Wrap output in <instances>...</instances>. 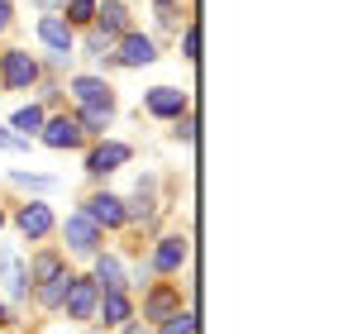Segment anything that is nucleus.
Listing matches in <instances>:
<instances>
[{
	"label": "nucleus",
	"instance_id": "0eeeda50",
	"mask_svg": "<svg viewBox=\"0 0 353 334\" xmlns=\"http://www.w3.org/2000/svg\"><path fill=\"white\" fill-rule=\"evenodd\" d=\"M39 39H43L58 57H72V24H67V19L43 14V19H39Z\"/></svg>",
	"mask_w": 353,
	"mask_h": 334
},
{
	"label": "nucleus",
	"instance_id": "aec40b11",
	"mask_svg": "<svg viewBox=\"0 0 353 334\" xmlns=\"http://www.w3.org/2000/svg\"><path fill=\"white\" fill-rule=\"evenodd\" d=\"M158 334H196V315H191V311H172Z\"/></svg>",
	"mask_w": 353,
	"mask_h": 334
},
{
	"label": "nucleus",
	"instance_id": "f3484780",
	"mask_svg": "<svg viewBox=\"0 0 353 334\" xmlns=\"http://www.w3.org/2000/svg\"><path fill=\"white\" fill-rule=\"evenodd\" d=\"M172 311H181V301H176L172 286H158L153 296H148V320H168Z\"/></svg>",
	"mask_w": 353,
	"mask_h": 334
},
{
	"label": "nucleus",
	"instance_id": "c756f323",
	"mask_svg": "<svg viewBox=\"0 0 353 334\" xmlns=\"http://www.w3.org/2000/svg\"><path fill=\"white\" fill-rule=\"evenodd\" d=\"M39 5H43V10H53V5H62V0H39Z\"/></svg>",
	"mask_w": 353,
	"mask_h": 334
},
{
	"label": "nucleus",
	"instance_id": "c85d7f7f",
	"mask_svg": "<svg viewBox=\"0 0 353 334\" xmlns=\"http://www.w3.org/2000/svg\"><path fill=\"white\" fill-rule=\"evenodd\" d=\"M10 24V0H0V29Z\"/></svg>",
	"mask_w": 353,
	"mask_h": 334
},
{
	"label": "nucleus",
	"instance_id": "4be33fe9",
	"mask_svg": "<svg viewBox=\"0 0 353 334\" xmlns=\"http://www.w3.org/2000/svg\"><path fill=\"white\" fill-rule=\"evenodd\" d=\"M110 115H115V106H86L77 124H86V129H105V124H110Z\"/></svg>",
	"mask_w": 353,
	"mask_h": 334
},
{
	"label": "nucleus",
	"instance_id": "20e7f679",
	"mask_svg": "<svg viewBox=\"0 0 353 334\" xmlns=\"http://www.w3.org/2000/svg\"><path fill=\"white\" fill-rule=\"evenodd\" d=\"M96 244H101V229L86 220V210L81 215H67V248L72 253H96Z\"/></svg>",
	"mask_w": 353,
	"mask_h": 334
},
{
	"label": "nucleus",
	"instance_id": "bb28decb",
	"mask_svg": "<svg viewBox=\"0 0 353 334\" xmlns=\"http://www.w3.org/2000/svg\"><path fill=\"white\" fill-rule=\"evenodd\" d=\"M19 186H48V177H29V172H14Z\"/></svg>",
	"mask_w": 353,
	"mask_h": 334
},
{
	"label": "nucleus",
	"instance_id": "9d476101",
	"mask_svg": "<svg viewBox=\"0 0 353 334\" xmlns=\"http://www.w3.org/2000/svg\"><path fill=\"white\" fill-rule=\"evenodd\" d=\"M43 144H48V148H77V144H81V124L67 119V115H62V119H48V124H43Z\"/></svg>",
	"mask_w": 353,
	"mask_h": 334
},
{
	"label": "nucleus",
	"instance_id": "a878e982",
	"mask_svg": "<svg viewBox=\"0 0 353 334\" xmlns=\"http://www.w3.org/2000/svg\"><path fill=\"white\" fill-rule=\"evenodd\" d=\"M176 139H196V124H191V119H186V115H181V119H176Z\"/></svg>",
	"mask_w": 353,
	"mask_h": 334
},
{
	"label": "nucleus",
	"instance_id": "7c9ffc66",
	"mask_svg": "<svg viewBox=\"0 0 353 334\" xmlns=\"http://www.w3.org/2000/svg\"><path fill=\"white\" fill-rule=\"evenodd\" d=\"M5 320H10V315H5V306H0V325H5Z\"/></svg>",
	"mask_w": 353,
	"mask_h": 334
},
{
	"label": "nucleus",
	"instance_id": "4468645a",
	"mask_svg": "<svg viewBox=\"0 0 353 334\" xmlns=\"http://www.w3.org/2000/svg\"><path fill=\"white\" fill-rule=\"evenodd\" d=\"M0 282L10 286V296H24V291H29V273L19 268V258H14L10 248L0 253Z\"/></svg>",
	"mask_w": 353,
	"mask_h": 334
},
{
	"label": "nucleus",
	"instance_id": "39448f33",
	"mask_svg": "<svg viewBox=\"0 0 353 334\" xmlns=\"http://www.w3.org/2000/svg\"><path fill=\"white\" fill-rule=\"evenodd\" d=\"M86 220H91V224H110V229H115V224H124L129 215H124V201H119V196L101 191V196L86 201Z\"/></svg>",
	"mask_w": 353,
	"mask_h": 334
},
{
	"label": "nucleus",
	"instance_id": "7ed1b4c3",
	"mask_svg": "<svg viewBox=\"0 0 353 334\" xmlns=\"http://www.w3.org/2000/svg\"><path fill=\"white\" fill-rule=\"evenodd\" d=\"M153 57H158L153 39H143V34H124V39H119V53H115L119 67H148Z\"/></svg>",
	"mask_w": 353,
	"mask_h": 334
},
{
	"label": "nucleus",
	"instance_id": "6ab92c4d",
	"mask_svg": "<svg viewBox=\"0 0 353 334\" xmlns=\"http://www.w3.org/2000/svg\"><path fill=\"white\" fill-rule=\"evenodd\" d=\"M67 273H58V277L53 282H43V286H39V301H43V306H62V296H67Z\"/></svg>",
	"mask_w": 353,
	"mask_h": 334
},
{
	"label": "nucleus",
	"instance_id": "f03ea898",
	"mask_svg": "<svg viewBox=\"0 0 353 334\" xmlns=\"http://www.w3.org/2000/svg\"><path fill=\"white\" fill-rule=\"evenodd\" d=\"M34 77H39V62L29 53H5L0 57V86H14V91H24V86H34Z\"/></svg>",
	"mask_w": 353,
	"mask_h": 334
},
{
	"label": "nucleus",
	"instance_id": "5701e85b",
	"mask_svg": "<svg viewBox=\"0 0 353 334\" xmlns=\"http://www.w3.org/2000/svg\"><path fill=\"white\" fill-rule=\"evenodd\" d=\"M91 14H96V0H67V19L72 24H86Z\"/></svg>",
	"mask_w": 353,
	"mask_h": 334
},
{
	"label": "nucleus",
	"instance_id": "b1692460",
	"mask_svg": "<svg viewBox=\"0 0 353 334\" xmlns=\"http://www.w3.org/2000/svg\"><path fill=\"white\" fill-rule=\"evenodd\" d=\"M181 48H186V57H196V53H201V24H191V29L181 34Z\"/></svg>",
	"mask_w": 353,
	"mask_h": 334
},
{
	"label": "nucleus",
	"instance_id": "9b49d317",
	"mask_svg": "<svg viewBox=\"0 0 353 334\" xmlns=\"http://www.w3.org/2000/svg\"><path fill=\"white\" fill-rule=\"evenodd\" d=\"M19 229H24L29 239H43V234L53 229V210H48L43 201H29V206L19 210Z\"/></svg>",
	"mask_w": 353,
	"mask_h": 334
},
{
	"label": "nucleus",
	"instance_id": "412c9836",
	"mask_svg": "<svg viewBox=\"0 0 353 334\" xmlns=\"http://www.w3.org/2000/svg\"><path fill=\"white\" fill-rule=\"evenodd\" d=\"M10 124H14V129H24V134H34V129H43V110H39V106H24V110H14Z\"/></svg>",
	"mask_w": 353,
	"mask_h": 334
},
{
	"label": "nucleus",
	"instance_id": "ddd939ff",
	"mask_svg": "<svg viewBox=\"0 0 353 334\" xmlns=\"http://www.w3.org/2000/svg\"><path fill=\"white\" fill-rule=\"evenodd\" d=\"M181 263H186V239H163V244H158V253H153V268H158V273H176V268H181Z\"/></svg>",
	"mask_w": 353,
	"mask_h": 334
},
{
	"label": "nucleus",
	"instance_id": "dca6fc26",
	"mask_svg": "<svg viewBox=\"0 0 353 334\" xmlns=\"http://www.w3.org/2000/svg\"><path fill=\"white\" fill-rule=\"evenodd\" d=\"M96 286H101V291H124V268H119V258H96Z\"/></svg>",
	"mask_w": 353,
	"mask_h": 334
},
{
	"label": "nucleus",
	"instance_id": "a211bd4d",
	"mask_svg": "<svg viewBox=\"0 0 353 334\" xmlns=\"http://www.w3.org/2000/svg\"><path fill=\"white\" fill-rule=\"evenodd\" d=\"M62 273V258L58 253H39V258H34V282H39V286H43V282H53Z\"/></svg>",
	"mask_w": 353,
	"mask_h": 334
},
{
	"label": "nucleus",
	"instance_id": "2eb2a0df",
	"mask_svg": "<svg viewBox=\"0 0 353 334\" xmlns=\"http://www.w3.org/2000/svg\"><path fill=\"white\" fill-rule=\"evenodd\" d=\"M96 311L105 315V325H124V320H129V296H124V291H101Z\"/></svg>",
	"mask_w": 353,
	"mask_h": 334
},
{
	"label": "nucleus",
	"instance_id": "423d86ee",
	"mask_svg": "<svg viewBox=\"0 0 353 334\" xmlns=\"http://www.w3.org/2000/svg\"><path fill=\"white\" fill-rule=\"evenodd\" d=\"M143 106H148V115H158V119H181L186 115V96L172 91V86H153Z\"/></svg>",
	"mask_w": 353,
	"mask_h": 334
},
{
	"label": "nucleus",
	"instance_id": "6e6552de",
	"mask_svg": "<svg viewBox=\"0 0 353 334\" xmlns=\"http://www.w3.org/2000/svg\"><path fill=\"white\" fill-rule=\"evenodd\" d=\"M134 153H129V144H101L91 158H86V172L91 177H105V172H115L119 163H129Z\"/></svg>",
	"mask_w": 353,
	"mask_h": 334
},
{
	"label": "nucleus",
	"instance_id": "2f4dec72",
	"mask_svg": "<svg viewBox=\"0 0 353 334\" xmlns=\"http://www.w3.org/2000/svg\"><path fill=\"white\" fill-rule=\"evenodd\" d=\"M0 224H5V215H0Z\"/></svg>",
	"mask_w": 353,
	"mask_h": 334
},
{
	"label": "nucleus",
	"instance_id": "f8f14e48",
	"mask_svg": "<svg viewBox=\"0 0 353 334\" xmlns=\"http://www.w3.org/2000/svg\"><path fill=\"white\" fill-rule=\"evenodd\" d=\"M72 96H77L81 106H115V101H110V86H105L101 77H77V81H72Z\"/></svg>",
	"mask_w": 353,
	"mask_h": 334
},
{
	"label": "nucleus",
	"instance_id": "1a4fd4ad",
	"mask_svg": "<svg viewBox=\"0 0 353 334\" xmlns=\"http://www.w3.org/2000/svg\"><path fill=\"white\" fill-rule=\"evenodd\" d=\"M91 19L101 24V39H105V43H110L115 34H124V29H129V10H124L119 0H105V5H96V14H91Z\"/></svg>",
	"mask_w": 353,
	"mask_h": 334
},
{
	"label": "nucleus",
	"instance_id": "393cba45",
	"mask_svg": "<svg viewBox=\"0 0 353 334\" xmlns=\"http://www.w3.org/2000/svg\"><path fill=\"white\" fill-rule=\"evenodd\" d=\"M158 19L172 24V19H176V0H158Z\"/></svg>",
	"mask_w": 353,
	"mask_h": 334
},
{
	"label": "nucleus",
	"instance_id": "cd10ccee",
	"mask_svg": "<svg viewBox=\"0 0 353 334\" xmlns=\"http://www.w3.org/2000/svg\"><path fill=\"white\" fill-rule=\"evenodd\" d=\"M0 148H24V139H14V134H5V129H0Z\"/></svg>",
	"mask_w": 353,
	"mask_h": 334
},
{
	"label": "nucleus",
	"instance_id": "f257e3e1",
	"mask_svg": "<svg viewBox=\"0 0 353 334\" xmlns=\"http://www.w3.org/2000/svg\"><path fill=\"white\" fill-rule=\"evenodd\" d=\"M96 301H101L96 277H72V282H67L62 306H67V315H72V320H91V315H96Z\"/></svg>",
	"mask_w": 353,
	"mask_h": 334
}]
</instances>
